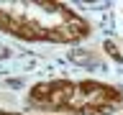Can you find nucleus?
<instances>
[{"mask_svg":"<svg viewBox=\"0 0 123 115\" xmlns=\"http://www.w3.org/2000/svg\"><path fill=\"white\" fill-rule=\"evenodd\" d=\"M0 33L28 44L69 46L90 38L92 26L59 0H0Z\"/></svg>","mask_w":123,"mask_h":115,"instance_id":"nucleus-1","label":"nucleus"},{"mask_svg":"<svg viewBox=\"0 0 123 115\" xmlns=\"http://www.w3.org/2000/svg\"><path fill=\"white\" fill-rule=\"evenodd\" d=\"M26 105L38 113L113 115L123 107V90L98 79H46L28 90Z\"/></svg>","mask_w":123,"mask_h":115,"instance_id":"nucleus-2","label":"nucleus"},{"mask_svg":"<svg viewBox=\"0 0 123 115\" xmlns=\"http://www.w3.org/2000/svg\"><path fill=\"white\" fill-rule=\"evenodd\" d=\"M8 54H10V51H8V49H5V46H3V44H0V59H8Z\"/></svg>","mask_w":123,"mask_h":115,"instance_id":"nucleus-3","label":"nucleus"},{"mask_svg":"<svg viewBox=\"0 0 123 115\" xmlns=\"http://www.w3.org/2000/svg\"><path fill=\"white\" fill-rule=\"evenodd\" d=\"M118 5V15H121V21H123V3H115Z\"/></svg>","mask_w":123,"mask_h":115,"instance_id":"nucleus-4","label":"nucleus"},{"mask_svg":"<svg viewBox=\"0 0 123 115\" xmlns=\"http://www.w3.org/2000/svg\"><path fill=\"white\" fill-rule=\"evenodd\" d=\"M0 115H15V113H8V110H0Z\"/></svg>","mask_w":123,"mask_h":115,"instance_id":"nucleus-5","label":"nucleus"},{"mask_svg":"<svg viewBox=\"0 0 123 115\" xmlns=\"http://www.w3.org/2000/svg\"><path fill=\"white\" fill-rule=\"evenodd\" d=\"M15 115H28V113H15Z\"/></svg>","mask_w":123,"mask_h":115,"instance_id":"nucleus-6","label":"nucleus"}]
</instances>
